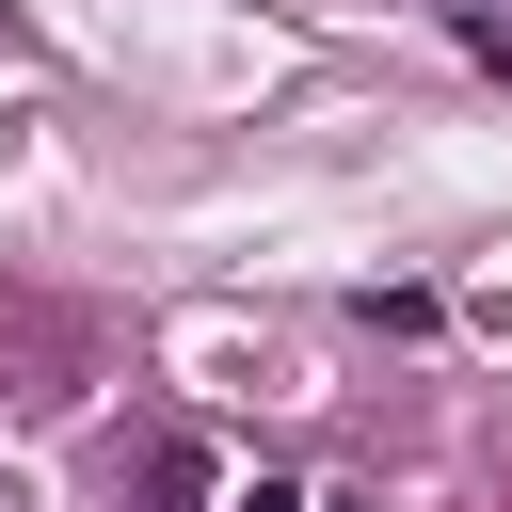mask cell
I'll return each mask as SVG.
<instances>
[{
  "instance_id": "6da1fadb",
  "label": "cell",
  "mask_w": 512,
  "mask_h": 512,
  "mask_svg": "<svg viewBox=\"0 0 512 512\" xmlns=\"http://www.w3.org/2000/svg\"><path fill=\"white\" fill-rule=\"evenodd\" d=\"M240 512H320V496H304V480H256V496H240Z\"/></svg>"
}]
</instances>
